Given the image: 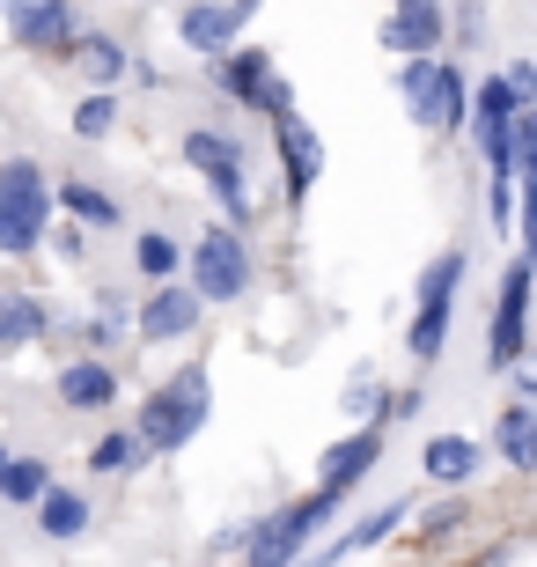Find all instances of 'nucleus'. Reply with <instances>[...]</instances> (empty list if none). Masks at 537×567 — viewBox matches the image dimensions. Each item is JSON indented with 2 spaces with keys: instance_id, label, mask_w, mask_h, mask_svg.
I'll return each mask as SVG.
<instances>
[{
  "instance_id": "ddd939ff",
  "label": "nucleus",
  "mask_w": 537,
  "mask_h": 567,
  "mask_svg": "<svg viewBox=\"0 0 537 567\" xmlns=\"http://www.w3.org/2000/svg\"><path fill=\"white\" fill-rule=\"evenodd\" d=\"M272 147H280L288 207H302V199L317 192V177H324V141H317V126L302 118V111H288V118H272Z\"/></svg>"
},
{
  "instance_id": "72a5a7b5",
  "label": "nucleus",
  "mask_w": 537,
  "mask_h": 567,
  "mask_svg": "<svg viewBox=\"0 0 537 567\" xmlns=\"http://www.w3.org/2000/svg\"><path fill=\"white\" fill-rule=\"evenodd\" d=\"M347 553H353V546H347V538H331V546H317V553H310V560H295V567H331V560H347Z\"/></svg>"
},
{
  "instance_id": "4468645a",
  "label": "nucleus",
  "mask_w": 537,
  "mask_h": 567,
  "mask_svg": "<svg viewBox=\"0 0 537 567\" xmlns=\"http://www.w3.org/2000/svg\"><path fill=\"white\" fill-rule=\"evenodd\" d=\"M375 44L397 52V60H413V52H442V44H450V16H442V0H397L391 16L375 22Z\"/></svg>"
},
{
  "instance_id": "a211bd4d",
  "label": "nucleus",
  "mask_w": 537,
  "mask_h": 567,
  "mask_svg": "<svg viewBox=\"0 0 537 567\" xmlns=\"http://www.w3.org/2000/svg\"><path fill=\"white\" fill-rule=\"evenodd\" d=\"M66 74H82L89 89H111L125 74V44L104 38V30H82V38L66 44Z\"/></svg>"
},
{
  "instance_id": "c85d7f7f",
  "label": "nucleus",
  "mask_w": 537,
  "mask_h": 567,
  "mask_svg": "<svg viewBox=\"0 0 537 567\" xmlns=\"http://www.w3.org/2000/svg\"><path fill=\"white\" fill-rule=\"evenodd\" d=\"M500 82L516 89V104H523V111L537 104V60H508V66H500Z\"/></svg>"
},
{
  "instance_id": "f3484780",
  "label": "nucleus",
  "mask_w": 537,
  "mask_h": 567,
  "mask_svg": "<svg viewBox=\"0 0 537 567\" xmlns=\"http://www.w3.org/2000/svg\"><path fill=\"white\" fill-rule=\"evenodd\" d=\"M478 464H486V450H478L472 435H427V450H420L427 486H472Z\"/></svg>"
},
{
  "instance_id": "2f4dec72",
  "label": "nucleus",
  "mask_w": 537,
  "mask_h": 567,
  "mask_svg": "<svg viewBox=\"0 0 537 567\" xmlns=\"http://www.w3.org/2000/svg\"><path fill=\"white\" fill-rule=\"evenodd\" d=\"M508 377H516V391H523V405H537V354H523L516 369H508Z\"/></svg>"
},
{
  "instance_id": "393cba45",
  "label": "nucleus",
  "mask_w": 537,
  "mask_h": 567,
  "mask_svg": "<svg viewBox=\"0 0 537 567\" xmlns=\"http://www.w3.org/2000/svg\"><path fill=\"white\" fill-rule=\"evenodd\" d=\"M133 266H141L147 280H177V274H185V251H177V236L141 229V236H133Z\"/></svg>"
},
{
  "instance_id": "aec40b11",
  "label": "nucleus",
  "mask_w": 537,
  "mask_h": 567,
  "mask_svg": "<svg viewBox=\"0 0 537 567\" xmlns=\"http://www.w3.org/2000/svg\"><path fill=\"white\" fill-rule=\"evenodd\" d=\"M52 207H66L82 229H111V221H118V199H111L104 185H89V177H66V185H52Z\"/></svg>"
},
{
  "instance_id": "f8f14e48",
  "label": "nucleus",
  "mask_w": 537,
  "mask_h": 567,
  "mask_svg": "<svg viewBox=\"0 0 537 567\" xmlns=\"http://www.w3.org/2000/svg\"><path fill=\"white\" fill-rule=\"evenodd\" d=\"M199 317H207V295L192 288V280H155V295H147L141 317H133V332H141L147 347H177V339L199 332Z\"/></svg>"
},
{
  "instance_id": "f257e3e1",
  "label": "nucleus",
  "mask_w": 537,
  "mask_h": 567,
  "mask_svg": "<svg viewBox=\"0 0 537 567\" xmlns=\"http://www.w3.org/2000/svg\"><path fill=\"white\" fill-rule=\"evenodd\" d=\"M207 413H214V377L185 361L177 377H163V383L141 399L133 427H141V442L155 450V457H169V450H185V442L207 427Z\"/></svg>"
},
{
  "instance_id": "7c9ffc66",
  "label": "nucleus",
  "mask_w": 537,
  "mask_h": 567,
  "mask_svg": "<svg viewBox=\"0 0 537 567\" xmlns=\"http://www.w3.org/2000/svg\"><path fill=\"white\" fill-rule=\"evenodd\" d=\"M450 38H456V44H478V38H486V22H478V0H464V8H456Z\"/></svg>"
},
{
  "instance_id": "9b49d317",
  "label": "nucleus",
  "mask_w": 537,
  "mask_h": 567,
  "mask_svg": "<svg viewBox=\"0 0 537 567\" xmlns=\"http://www.w3.org/2000/svg\"><path fill=\"white\" fill-rule=\"evenodd\" d=\"M250 16H258V0H177V38L199 60H221L228 44H244Z\"/></svg>"
},
{
  "instance_id": "6ab92c4d",
  "label": "nucleus",
  "mask_w": 537,
  "mask_h": 567,
  "mask_svg": "<svg viewBox=\"0 0 537 567\" xmlns=\"http://www.w3.org/2000/svg\"><path fill=\"white\" fill-rule=\"evenodd\" d=\"M494 450L516 464L523 480H537V405H523V399H516L508 413H500V421H494Z\"/></svg>"
},
{
  "instance_id": "5701e85b",
  "label": "nucleus",
  "mask_w": 537,
  "mask_h": 567,
  "mask_svg": "<svg viewBox=\"0 0 537 567\" xmlns=\"http://www.w3.org/2000/svg\"><path fill=\"white\" fill-rule=\"evenodd\" d=\"M38 524H44V538H82L89 530V494H74V486H44Z\"/></svg>"
},
{
  "instance_id": "39448f33",
  "label": "nucleus",
  "mask_w": 537,
  "mask_h": 567,
  "mask_svg": "<svg viewBox=\"0 0 537 567\" xmlns=\"http://www.w3.org/2000/svg\"><path fill=\"white\" fill-rule=\"evenodd\" d=\"M339 502H347L339 486H317V494H302V502H288V508H272V516H258V524H244V546H250L244 567H295L302 538H310Z\"/></svg>"
},
{
  "instance_id": "7ed1b4c3",
  "label": "nucleus",
  "mask_w": 537,
  "mask_h": 567,
  "mask_svg": "<svg viewBox=\"0 0 537 567\" xmlns=\"http://www.w3.org/2000/svg\"><path fill=\"white\" fill-rule=\"evenodd\" d=\"M52 229V177H44L30 155H8L0 163V251L30 258Z\"/></svg>"
},
{
  "instance_id": "cd10ccee",
  "label": "nucleus",
  "mask_w": 537,
  "mask_h": 567,
  "mask_svg": "<svg viewBox=\"0 0 537 567\" xmlns=\"http://www.w3.org/2000/svg\"><path fill=\"white\" fill-rule=\"evenodd\" d=\"M516 185L537 192V104L516 118Z\"/></svg>"
},
{
  "instance_id": "6e6552de",
  "label": "nucleus",
  "mask_w": 537,
  "mask_h": 567,
  "mask_svg": "<svg viewBox=\"0 0 537 567\" xmlns=\"http://www.w3.org/2000/svg\"><path fill=\"white\" fill-rule=\"evenodd\" d=\"M185 266H192V288L207 295V302H244L250 295V244H244V229H228V221L192 244Z\"/></svg>"
},
{
  "instance_id": "f03ea898",
  "label": "nucleus",
  "mask_w": 537,
  "mask_h": 567,
  "mask_svg": "<svg viewBox=\"0 0 537 567\" xmlns=\"http://www.w3.org/2000/svg\"><path fill=\"white\" fill-rule=\"evenodd\" d=\"M397 104L420 133H456L472 118V82L442 52H413V60H397Z\"/></svg>"
},
{
  "instance_id": "0eeeda50",
  "label": "nucleus",
  "mask_w": 537,
  "mask_h": 567,
  "mask_svg": "<svg viewBox=\"0 0 537 567\" xmlns=\"http://www.w3.org/2000/svg\"><path fill=\"white\" fill-rule=\"evenodd\" d=\"M185 163L214 185V199H221V214H228V229H250L244 141H236V133H214V126H192V133H185Z\"/></svg>"
},
{
  "instance_id": "1a4fd4ad",
  "label": "nucleus",
  "mask_w": 537,
  "mask_h": 567,
  "mask_svg": "<svg viewBox=\"0 0 537 567\" xmlns=\"http://www.w3.org/2000/svg\"><path fill=\"white\" fill-rule=\"evenodd\" d=\"M530 295H537V266L516 258L508 274H500V295H494V332H486V361L494 369H516L530 354Z\"/></svg>"
},
{
  "instance_id": "bb28decb",
  "label": "nucleus",
  "mask_w": 537,
  "mask_h": 567,
  "mask_svg": "<svg viewBox=\"0 0 537 567\" xmlns=\"http://www.w3.org/2000/svg\"><path fill=\"white\" fill-rule=\"evenodd\" d=\"M339 405H347V421H383V383H375V369H361V377H347V391H339Z\"/></svg>"
},
{
  "instance_id": "b1692460",
  "label": "nucleus",
  "mask_w": 537,
  "mask_h": 567,
  "mask_svg": "<svg viewBox=\"0 0 537 567\" xmlns=\"http://www.w3.org/2000/svg\"><path fill=\"white\" fill-rule=\"evenodd\" d=\"M44 486H52V472H44V457H8V464H0V502H16V508H38V502H44Z\"/></svg>"
},
{
  "instance_id": "a878e982",
  "label": "nucleus",
  "mask_w": 537,
  "mask_h": 567,
  "mask_svg": "<svg viewBox=\"0 0 537 567\" xmlns=\"http://www.w3.org/2000/svg\"><path fill=\"white\" fill-rule=\"evenodd\" d=\"M74 133H82V141H104V133H118V96H111V89H89L82 104H74Z\"/></svg>"
},
{
  "instance_id": "dca6fc26",
  "label": "nucleus",
  "mask_w": 537,
  "mask_h": 567,
  "mask_svg": "<svg viewBox=\"0 0 537 567\" xmlns=\"http://www.w3.org/2000/svg\"><path fill=\"white\" fill-rule=\"evenodd\" d=\"M60 405H74V413H104L111 399H118V369H111L104 354H82V361H66L60 369Z\"/></svg>"
},
{
  "instance_id": "473e14b6",
  "label": "nucleus",
  "mask_w": 537,
  "mask_h": 567,
  "mask_svg": "<svg viewBox=\"0 0 537 567\" xmlns=\"http://www.w3.org/2000/svg\"><path fill=\"white\" fill-rule=\"evenodd\" d=\"M52 244H60V258H82V221H66V229H44Z\"/></svg>"
},
{
  "instance_id": "20e7f679",
  "label": "nucleus",
  "mask_w": 537,
  "mask_h": 567,
  "mask_svg": "<svg viewBox=\"0 0 537 567\" xmlns=\"http://www.w3.org/2000/svg\"><path fill=\"white\" fill-rule=\"evenodd\" d=\"M456 288H464V251H442L427 274H420V288H413V324H405V347H413L420 369H434V361H442V347H450Z\"/></svg>"
},
{
  "instance_id": "c756f323",
  "label": "nucleus",
  "mask_w": 537,
  "mask_h": 567,
  "mask_svg": "<svg viewBox=\"0 0 537 567\" xmlns=\"http://www.w3.org/2000/svg\"><path fill=\"white\" fill-rule=\"evenodd\" d=\"M456 524H464V502H442V508L420 516V538H442V530H456Z\"/></svg>"
},
{
  "instance_id": "412c9836",
  "label": "nucleus",
  "mask_w": 537,
  "mask_h": 567,
  "mask_svg": "<svg viewBox=\"0 0 537 567\" xmlns=\"http://www.w3.org/2000/svg\"><path fill=\"white\" fill-rule=\"evenodd\" d=\"M44 332V302L22 288H0V354L8 347H30V339Z\"/></svg>"
},
{
  "instance_id": "423d86ee",
  "label": "nucleus",
  "mask_w": 537,
  "mask_h": 567,
  "mask_svg": "<svg viewBox=\"0 0 537 567\" xmlns=\"http://www.w3.org/2000/svg\"><path fill=\"white\" fill-rule=\"evenodd\" d=\"M214 89H221L228 104L258 111V118H288V111H295L288 74H280L272 52H258V44H228L221 60H214Z\"/></svg>"
},
{
  "instance_id": "2eb2a0df",
  "label": "nucleus",
  "mask_w": 537,
  "mask_h": 567,
  "mask_svg": "<svg viewBox=\"0 0 537 567\" xmlns=\"http://www.w3.org/2000/svg\"><path fill=\"white\" fill-rule=\"evenodd\" d=\"M383 442H391V421H361L353 435H339L324 457H317V486H339V494H347L353 480H369L375 457H383Z\"/></svg>"
},
{
  "instance_id": "9d476101",
  "label": "nucleus",
  "mask_w": 537,
  "mask_h": 567,
  "mask_svg": "<svg viewBox=\"0 0 537 567\" xmlns=\"http://www.w3.org/2000/svg\"><path fill=\"white\" fill-rule=\"evenodd\" d=\"M8 16V38L38 60H66V44L82 38V8L74 0H0Z\"/></svg>"
},
{
  "instance_id": "4be33fe9",
  "label": "nucleus",
  "mask_w": 537,
  "mask_h": 567,
  "mask_svg": "<svg viewBox=\"0 0 537 567\" xmlns=\"http://www.w3.org/2000/svg\"><path fill=\"white\" fill-rule=\"evenodd\" d=\"M147 457H155V450L141 442V427H111V435L89 442V472H141Z\"/></svg>"
},
{
  "instance_id": "f704fd0d",
  "label": "nucleus",
  "mask_w": 537,
  "mask_h": 567,
  "mask_svg": "<svg viewBox=\"0 0 537 567\" xmlns=\"http://www.w3.org/2000/svg\"><path fill=\"white\" fill-rule=\"evenodd\" d=\"M0 464H8V450H0Z\"/></svg>"
}]
</instances>
